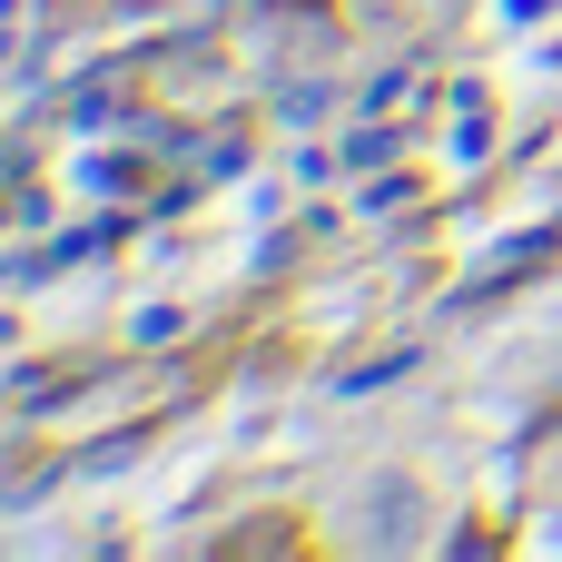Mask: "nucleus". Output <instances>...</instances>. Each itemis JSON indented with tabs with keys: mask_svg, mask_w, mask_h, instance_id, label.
<instances>
[]
</instances>
